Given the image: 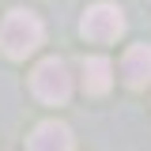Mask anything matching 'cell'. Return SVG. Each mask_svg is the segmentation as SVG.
Wrapping results in <instances>:
<instances>
[{
  "mask_svg": "<svg viewBox=\"0 0 151 151\" xmlns=\"http://www.w3.org/2000/svg\"><path fill=\"white\" fill-rule=\"evenodd\" d=\"M42 23H38L34 12H23V8H12L4 23H0V45H4V53L12 57V60H23V57H30L42 45Z\"/></svg>",
  "mask_w": 151,
  "mask_h": 151,
  "instance_id": "6da1fadb",
  "label": "cell"
},
{
  "mask_svg": "<svg viewBox=\"0 0 151 151\" xmlns=\"http://www.w3.org/2000/svg\"><path fill=\"white\" fill-rule=\"evenodd\" d=\"M30 87H34V94L42 102L60 106V102H68V94H72V72H68V64H64L60 57H45L34 68V76H30Z\"/></svg>",
  "mask_w": 151,
  "mask_h": 151,
  "instance_id": "7a4b0ae2",
  "label": "cell"
},
{
  "mask_svg": "<svg viewBox=\"0 0 151 151\" xmlns=\"http://www.w3.org/2000/svg\"><path fill=\"white\" fill-rule=\"evenodd\" d=\"M79 30L87 42H117L125 34V12L117 4H91L79 19Z\"/></svg>",
  "mask_w": 151,
  "mask_h": 151,
  "instance_id": "3957f363",
  "label": "cell"
},
{
  "mask_svg": "<svg viewBox=\"0 0 151 151\" xmlns=\"http://www.w3.org/2000/svg\"><path fill=\"white\" fill-rule=\"evenodd\" d=\"M72 129L64 121H42L30 140H27V151H72Z\"/></svg>",
  "mask_w": 151,
  "mask_h": 151,
  "instance_id": "277c9868",
  "label": "cell"
},
{
  "mask_svg": "<svg viewBox=\"0 0 151 151\" xmlns=\"http://www.w3.org/2000/svg\"><path fill=\"white\" fill-rule=\"evenodd\" d=\"M121 79L129 83V87H147L151 79V45H132L129 53L121 57Z\"/></svg>",
  "mask_w": 151,
  "mask_h": 151,
  "instance_id": "5b68a950",
  "label": "cell"
},
{
  "mask_svg": "<svg viewBox=\"0 0 151 151\" xmlns=\"http://www.w3.org/2000/svg\"><path fill=\"white\" fill-rule=\"evenodd\" d=\"M110 83H113L110 57H83V91L87 94H106Z\"/></svg>",
  "mask_w": 151,
  "mask_h": 151,
  "instance_id": "8992f818",
  "label": "cell"
}]
</instances>
